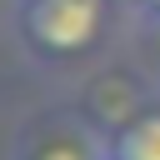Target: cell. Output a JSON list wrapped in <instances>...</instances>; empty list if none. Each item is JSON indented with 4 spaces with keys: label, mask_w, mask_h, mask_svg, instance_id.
Listing matches in <instances>:
<instances>
[{
    "label": "cell",
    "mask_w": 160,
    "mask_h": 160,
    "mask_svg": "<svg viewBox=\"0 0 160 160\" xmlns=\"http://www.w3.org/2000/svg\"><path fill=\"white\" fill-rule=\"evenodd\" d=\"M100 0H25L20 5V30L35 50L45 55H75L100 35Z\"/></svg>",
    "instance_id": "cell-1"
},
{
    "label": "cell",
    "mask_w": 160,
    "mask_h": 160,
    "mask_svg": "<svg viewBox=\"0 0 160 160\" xmlns=\"http://www.w3.org/2000/svg\"><path fill=\"white\" fill-rule=\"evenodd\" d=\"M105 160H160V110H140L100 140Z\"/></svg>",
    "instance_id": "cell-2"
},
{
    "label": "cell",
    "mask_w": 160,
    "mask_h": 160,
    "mask_svg": "<svg viewBox=\"0 0 160 160\" xmlns=\"http://www.w3.org/2000/svg\"><path fill=\"white\" fill-rule=\"evenodd\" d=\"M30 160H105V150L90 140V135H45Z\"/></svg>",
    "instance_id": "cell-3"
},
{
    "label": "cell",
    "mask_w": 160,
    "mask_h": 160,
    "mask_svg": "<svg viewBox=\"0 0 160 160\" xmlns=\"http://www.w3.org/2000/svg\"><path fill=\"white\" fill-rule=\"evenodd\" d=\"M150 40L160 45V10H150Z\"/></svg>",
    "instance_id": "cell-4"
},
{
    "label": "cell",
    "mask_w": 160,
    "mask_h": 160,
    "mask_svg": "<svg viewBox=\"0 0 160 160\" xmlns=\"http://www.w3.org/2000/svg\"><path fill=\"white\" fill-rule=\"evenodd\" d=\"M145 10H160V0H145Z\"/></svg>",
    "instance_id": "cell-5"
},
{
    "label": "cell",
    "mask_w": 160,
    "mask_h": 160,
    "mask_svg": "<svg viewBox=\"0 0 160 160\" xmlns=\"http://www.w3.org/2000/svg\"><path fill=\"white\" fill-rule=\"evenodd\" d=\"M125 5H145V0H125Z\"/></svg>",
    "instance_id": "cell-6"
}]
</instances>
